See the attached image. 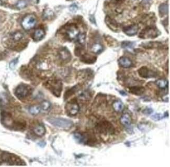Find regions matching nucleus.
Wrapping results in <instances>:
<instances>
[{
	"label": "nucleus",
	"mask_w": 170,
	"mask_h": 167,
	"mask_svg": "<svg viewBox=\"0 0 170 167\" xmlns=\"http://www.w3.org/2000/svg\"><path fill=\"white\" fill-rule=\"evenodd\" d=\"M48 121L53 126L62 129H69L73 125L72 121L63 118H49Z\"/></svg>",
	"instance_id": "obj_3"
},
{
	"label": "nucleus",
	"mask_w": 170,
	"mask_h": 167,
	"mask_svg": "<svg viewBox=\"0 0 170 167\" xmlns=\"http://www.w3.org/2000/svg\"><path fill=\"white\" fill-rule=\"evenodd\" d=\"M2 2L1 0H0V5H2Z\"/></svg>",
	"instance_id": "obj_41"
},
{
	"label": "nucleus",
	"mask_w": 170,
	"mask_h": 167,
	"mask_svg": "<svg viewBox=\"0 0 170 167\" xmlns=\"http://www.w3.org/2000/svg\"><path fill=\"white\" fill-rule=\"evenodd\" d=\"M96 57L95 56H92L89 54H84L81 57V61L86 64H93L95 63L96 61Z\"/></svg>",
	"instance_id": "obj_19"
},
{
	"label": "nucleus",
	"mask_w": 170,
	"mask_h": 167,
	"mask_svg": "<svg viewBox=\"0 0 170 167\" xmlns=\"http://www.w3.org/2000/svg\"><path fill=\"white\" fill-rule=\"evenodd\" d=\"M112 107L115 111L117 112H120L124 110V104L121 101L116 100L112 104Z\"/></svg>",
	"instance_id": "obj_22"
},
{
	"label": "nucleus",
	"mask_w": 170,
	"mask_h": 167,
	"mask_svg": "<svg viewBox=\"0 0 170 167\" xmlns=\"http://www.w3.org/2000/svg\"><path fill=\"white\" fill-rule=\"evenodd\" d=\"M73 136L75 140L79 144L93 146L97 142L95 136L87 132H76Z\"/></svg>",
	"instance_id": "obj_2"
},
{
	"label": "nucleus",
	"mask_w": 170,
	"mask_h": 167,
	"mask_svg": "<svg viewBox=\"0 0 170 167\" xmlns=\"http://www.w3.org/2000/svg\"><path fill=\"white\" fill-rule=\"evenodd\" d=\"M59 55L61 59L64 62H69L71 59V55L66 48H61L59 52Z\"/></svg>",
	"instance_id": "obj_12"
},
{
	"label": "nucleus",
	"mask_w": 170,
	"mask_h": 167,
	"mask_svg": "<svg viewBox=\"0 0 170 167\" xmlns=\"http://www.w3.org/2000/svg\"><path fill=\"white\" fill-rule=\"evenodd\" d=\"M119 92H120V94L122 95H123V96H126V95H127V94H126L124 91H119Z\"/></svg>",
	"instance_id": "obj_39"
},
{
	"label": "nucleus",
	"mask_w": 170,
	"mask_h": 167,
	"mask_svg": "<svg viewBox=\"0 0 170 167\" xmlns=\"http://www.w3.org/2000/svg\"><path fill=\"white\" fill-rule=\"evenodd\" d=\"M41 109V106L38 105L32 106L29 107V112L33 115H37L40 113Z\"/></svg>",
	"instance_id": "obj_25"
},
{
	"label": "nucleus",
	"mask_w": 170,
	"mask_h": 167,
	"mask_svg": "<svg viewBox=\"0 0 170 167\" xmlns=\"http://www.w3.org/2000/svg\"><path fill=\"white\" fill-rule=\"evenodd\" d=\"M132 46V44L129 42H125L123 43L122 47L123 48H127V47H131Z\"/></svg>",
	"instance_id": "obj_38"
},
{
	"label": "nucleus",
	"mask_w": 170,
	"mask_h": 167,
	"mask_svg": "<svg viewBox=\"0 0 170 167\" xmlns=\"http://www.w3.org/2000/svg\"><path fill=\"white\" fill-rule=\"evenodd\" d=\"M66 34L70 40H73L77 39L79 32L76 27H70L66 30Z\"/></svg>",
	"instance_id": "obj_14"
},
{
	"label": "nucleus",
	"mask_w": 170,
	"mask_h": 167,
	"mask_svg": "<svg viewBox=\"0 0 170 167\" xmlns=\"http://www.w3.org/2000/svg\"><path fill=\"white\" fill-rule=\"evenodd\" d=\"M18 58L13 59V60L11 62H10V63H9V68H10L11 70L14 69L15 66H16V65L18 64Z\"/></svg>",
	"instance_id": "obj_35"
},
{
	"label": "nucleus",
	"mask_w": 170,
	"mask_h": 167,
	"mask_svg": "<svg viewBox=\"0 0 170 167\" xmlns=\"http://www.w3.org/2000/svg\"><path fill=\"white\" fill-rule=\"evenodd\" d=\"M149 1H150V0H144V2H148Z\"/></svg>",
	"instance_id": "obj_40"
},
{
	"label": "nucleus",
	"mask_w": 170,
	"mask_h": 167,
	"mask_svg": "<svg viewBox=\"0 0 170 167\" xmlns=\"http://www.w3.org/2000/svg\"><path fill=\"white\" fill-rule=\"evenodd\" d=\"M76 91H77V87H74L70 89L69 90H68L65 93V95H64V99L66 100L68 98H69L70 96H71L72 95H73V94L75 93Z\"/></svg>",
	"instance_id": "obj_32"
},
{
	"label": "nucleus",
	"mask_w": 170,
	"mask_h": 167,
	"mask_svg": "<svg viewBox=\"0 0 170 167\" xmlns=\"http://www.w3.org/2000/svg\"><path fill=\"white\" fill-rule=\"evenodd\" d=\"M33 132L36 135L39 137H42L45 134L46 129L43 125H38L36 126L33 130Z\"/></svg>",
	"instance_id": "obj_21"
},
{
	"label": "nucleus",
	"mask_w": 170,
	"mask_h": 167,
	"mask_svg": "<svg viewBox=\"0 0 170 167\" xmlns=\"http://www.w3.org/2000/svg\"><path fill=\"white\" fill-rule=\"evenodd\" d=\"M103 47L100 44H94L91 48V50L93 53L95 54H100L102 52Z\"/></svg>",
	"instance_id": "obj_27"
},
{
	"label": "nucleus",
	"mask_w": 170,
	"mask_h": 167,
	"mask_svg": "<svg viewBox=\"0 0 170 167\" xmlns=\"http://www.w3.org/2000/svg\"><path fill=\"white\" fill-rule=\"evenodd\" d=\"M142 47H144L145 48L147 49H152L154 48H158V47H161V44L160 43H158V42H149V43H146L144 44L141 45Z\"/></svg>",
	"instance_id": "obj_23"
},
{
	"label": "nucleus",
	"mask_w": 170,
	"mask_h": 167,
	"mask_svg": "<svg viewBox=\"0 0 170 167\" xmlns=\"http://www.w3.org/2000/svg\"><path fill=\"white\" fill-rule=\"evenodd\" d=\"M120 121L123 126L125 127H129L131 125L132 120L129 115L127 113H125L122 115Z\"/></svg>",
	"instance_id": "obj_18"
},
{
	"label": "nucleus",
	"mask_w": 170,
	"mask_h": 167,
	"mask_svg": "<svg viewBox=\"0 0 170 167\" xmlns=\"http://www.w3.org/2000/svg\"><path fill=\"white\" fill-rule=\"evenodd\" d=\"M16 6H17V7H18V9H23V8L26 7V2H25L24 0H20V1L18 2Z\"/></svg>",
	"instance_id": "obj_34"
},
{
	"label": "nucleus",
	"mask_w": 170,
	"mask_h": 167,
	"mask_svg": "<svg viewBox=\"0 0 170 167\" xmlns=\"http://www.w3.org/2000/svg\"><path fill=\"white\" fill-rule=\"evenodd\" d=\"M95 129L98 133L104 136L114 135L115 132L112 123L105 120H101L96 123Z\"/></svg>",
	"instance_id": "obj_1"
},
{
	"label": "nucleus",
	"mask_w": 170,
	"mask_h": 167,
	"mask_svg": "<svg viewBox=\"0 0 170 167\" xmlns=\"http://www.w3.org/2000/svg\"><path fill=\"white\" fill-rule=\"evenodd\" d=\"M1 161L10 164H23V162L19 157L9 153H3L1 157Z\"/></svg>",
	"instance_id": "obj_8"
},
{
	"label": "nucleus",
	"mask_w": 170,
	"mask_h": 167,
	"mask_svg": "<svg viewBox=\"0 0 170 167\" xmlns=\"http://www.w3.org/2000/svg\"><path fill=\"white\" fill-rule=\"evenodd\" d=\"M45 36V32L43 29H36L33 35V38L35 41H39Z\"/></svg>",
	"instance_id": "obj_20"
},
{
	"label": "nucleus",
	"mask_w": 170,
	"mask_h": 167,
	"mask_svg": "<svg viewBox=\"0 0 170 167\" xmlns=\"http://www.w3.org/2000/svg\"><path fill=\"white\" fill-rule=\"evenodd\" d=\"M9 102L7 98L4 94H0V106H6Z\"/></svg>",
	"instance_id": "obj_31"
},
{
	"label": "nucleus",
	"mask_w": 170,
	"mask_h": 167,
	"mask_svg": "<svg viewBox=\"0 0 170 167\" xmlns=\"http://www.w3.org/2000/svg\"><path fill=\"white\" fill-rule=\"evenodd\" d=\"M29 94V89L26 85L21 84L18 86L15 91V95L19 99H23L27 97Z\"/></svg>",
	"instance_id": "obj_9"
},
{
	"label": "nucleus",
	"mask_w": 170,
	"mask_h": 167,
	"mask_svg": "<svg viewBox=\"0 0 170 167\" xmlns=\"http://www.w3.org/2000/svg\"><path fill=\"white\" fill-rule=\"evenodd\" d=\"M47 87L55 96L59 97L62 90V82L58 79H51L46 83Z\"/></svg>",
	"instance_id": "obj_4"
},
{
	"label": "nucleus",
	"mask_w": 170,
	"mask_h": 167,
	"mask_svg": "<svg viewBox=\"0 0 170 167\" xmlns=\"http://www.w3.org/2000/svg\"><path fill=\"white\" fill-rule=\"evenodd\" d=\"M118 64L125 68L131 67L133 66V62L129 58L125 56H122L118 59Z\"/></svg>",
	"instance_id": "obj_15"
},
{
	"label": "nucleus",
	"mask_w": 170,
	"mask_h": 167,
	"mask_svg": "<svg viewBox=\"0 0 170 167\" xmlns=\"http://www.w3.org/2000/svg\"><path fill=\"white\" fill-rule=\"evenodd\" d=\"M145 89L142 86H134L130 87L129 89V91L131 94L136 96H141L144 93Z\"/></svg>",
	"instance_id": "obj_16"
},
{
	"label": "nucleus",
	"mask_w": 170,
	"mask_h": 167,
	"mask_svg": "<svg viewBox=\"0 0 170 167\" xmlns=\"http://www.w3.org/2000/svg\"><path fill=\"white\" fill-rule=\"evenodd\" d=\"M167 117H168V112L167 111L164 113L163 115H162L161 114H158V113L153 115L151 116V119L154 121H158V120H161L162 119L164 118Z\"/></svg>",
	"instance_id": "obj_28"
},
{
	"label": "nucleus",
	"mask_w": 170,
	"mask_h": 167,
	"mask_svg": "<svg viewBox=\"0 0 170 167\" xmlns=\"http://www.w3.org/2000/svg\"><path fill=\"white\" fill-rule=\"evenodd\" d=\"M65 110L69 116H74L77 115L80 110V107L77 100L73 99L68 102L65 106Z\"/></svg>",
	"instance_id": "obj_5"
},
{
	"label": "nucleus",
	"mask_w": 170,
	"mask_h": 167,
	"mask_svg": "<svg viewBox=\"0 0 170 167\" xmlns=\"http://www.w3.org/2000/svg\"><path fill=\"white\" fill-rule=\"evenodd\" d=\"M150 125L148 123H140L138 125V128L141 132H147L150 129Z\"/></svg>",
	"instance_id": "obj_29"
},
{
	"label": "nucleus",
	"mask_w": 170,
	"mask_h": 167,
	"mask_svg": "<svg viewBox=\"0 0 170 167\" xmlns=\"http://www.w3.org/2000/svg\"><path fill=\"white\" fill-rule=\"evenodd\" d=\"M159 34L160 32L156 27H148L141 31L139 36L143 39L154 38L157 37Z\"/></svg>",
	"instance_id": "obj_6"
},
{
	"label": "nucleus",
	"mask_w": 170,
	"mask_h": 167,
	"mask_svg": "<svg viewBox=\"0 0 170 167\" xmlns=\"http://www.w3.org/2000/svg\"><path fill=\"white\" fill-rule=\"evenodd\" d=\"M156 85L161 89H165L168 87V82L164 79H158L156 81Z\"/></svg>",
	"instance_id": "obj_24"
},
{
	"label": "nucleus",
	"mask_w": 170,
	"mask_h": 167,
	"mask_svg": "<svg viewBox=\"0 0 170 167\" xmlns=\"http://www.w3.org/2000/svg\"><path fill=\"white\" fill-rule=\"evenodd\" d=\"M139 27L138 25L134 24L130 26L125 27L123 29L124 33L128 36H133L135 35L138 33Z\"/></svg>",
	"instance_id": "obj_13"
},
{
	"label": "nucleus",
	"mask_w": 170,
	"mask_h": 167,
	"mask_svg": "<svg viewBox=\"0 0 170 167\" xmlns=\"http://www.w3.org/2000/svg\"><path fill=\"white\" fill-rule=\"evenodd\" d=\"M40 106H41V110L46 111L50 108L51 104L48 101L45 100V101H43L42 103H41Z\"/></svg>",
	"instance_id": "obj_30"
},
{
	"label": "nucleus",
	"mask_w": 170,
	"mask_h": 167,
	"mask_svg": "<svg viewBox=\"0 0 170 167\" xmlns=\"http://www.w3.org/2000/svg\"><path fill=\"white\" fill-rule=\"evenodd\" d=\"M37 23L36 18L34 15L28 14L25 16L22 21V26L24 29L28 31L34 28Z\"/></svg>",
	"instance_id": "obj_7"
},
{
	"label": "nucleus",
	"mask_w": 170,
	"mask_h": 167,
	"mask_svg": "<svg viewBox=\"0 0 170 167\" xmlns=\"http://www.w3.org/2000/svg\"><path fill=\"white\" fill-rule=\"evenodd\" d=\"M1 119L3 125L6 127H10L14 123L11 115L6 112H4L2 114Z\"/></svg>",
	"instance_id": "obj_11"
},
{
	"label": "nucleus",
	"mask_w": 170,
	"mask_h": 167,
	"mask_svg": "<svg viewBox=\"0 0 170 167\" xmlns=\"http://www.w3.org/2000/svg\"><path fill=\"white\" fill-rule=\"evenodd\" d=\"M23 37V34L20 32H17L15 33L12 35V38L15 41H18Z\"/></svg>",
	"instance_id": "obj_33"
},
{
	"label": "nucleus",
	"mask_w": 170,
	"mask_h": 167,
	"mask_svg": "<svg viewBox=\"0 0 170 167\" xmlns=\"http://www.w3.org/2000/svg\"><path fill=\"white\" fill-rule=\"evenodd\" d=\"M159 14L161 16H163L167 14L168 13V5L167 4L163 3L161 4L158 8Z\"/></svg>",
	"instance_id": "obj_26"
},
{
	"label": "nucleus",
	"mask_w": 170,
	"mask_h": 167,
	"mask_svg": "<svg viewBox=\"0 0 170 167\" xmlns=\"http://www.w3.org/2000/svg\"><path fill=\"white\" fill-rule=\"evenodd\" d=\"M77 39H78V41L80 44H84V43L85 42V35L83 34H79V35H78Z\"/></svg>",
	"instance_id": "obj_37"
},
{
	"label": "nucleus",
	"mask_w": 170,
	"mask_h": 167,
	"mask_svg": "<svg viewBox=\"0 0 170 167\" xmlns=\"http://www.w3.org/2000/svg\"><path fill=\"white\" fill-rule=\"evenodd\" d=\"M153 112L152 109L150 107H147L146 108L144 109V110L142 111V113L146 115H150L152 114Z\"/></svg>",
	"instance_id": "obj_36"
},
{
	"label": "nucleus",
	"mask_w": 170,
	"mask_h": 167,
	"mask_svg": "<svg viewBox=\"0 0 170 167\" xmlns=\"http://www.w3.org/2000/svg\"><path fill=\"white\" fill-rule=\"evenodd\" d=\"M138 73L140 76L144 78H154L156 76V74L154 71L151 70L146 66H143L138 70Z\"/></svg>",
	"instance_id": "obj_10"
},
{
	"label": "nucleus",
	"mask_w": 170,
	"mask_h": 167,
	"mask_svg": "<svg viewBox=\"0 0 170 167\" xmlns=\"http://www.w3.org/2000/svg\"><path fill=\"white\" fill-rule=\"evenodd\" d=\"M105 22L107 26L110 27V29L112 31H117L118 29V25L117 23L114 20L109 16H107L105 19Z\"/></svg>",
	"instance_id": "obj_17"
}]
</instances>
